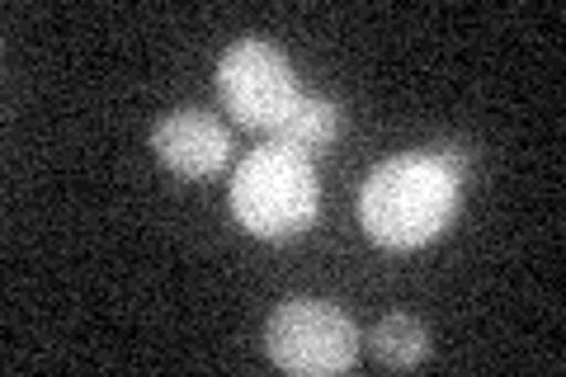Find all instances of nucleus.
<instances>
[{
    "instance_id": "nucleus-5",
    "label": "nucleus",
    "mask_w": 566,
    "mask_h": 377,
    "mask_svg": "<svg viewBox=\"0 0 566 377\" xmlns=\"http://www.w3.org/2000/svg\"><path fill=\"white\" fill-rule=\"evenodd\" d=\"M151 151L170 175L212 179L227 166V156H232V137H227L222 123L212 114H203V109H175V114H166L161 123H156Z\"/></svg>"
},
{
    "instance_id": "nucleus-4",
    "label": "nucleus",
    "mask_w": 566,
    "mask_h": 377,
    "mask_svg": "<svg viewBox=\"0 0 566 377\" xmlns=\"http://www.w3.org/2000/svg\"><path fill=\"white\" fill-rule=\"evenodd\" d=\"M218 100L241 128L274 133L289 123L297 100H303V90H297L293 62L283 57L274 43L241 39L227 48L218 62Z\"/></svg>"
},
{
    "instance_id": "nucleus-6",
    "label": "nucleus",
    "mask_w": 566,
    "mask_h": 377,
    "mask_svg": "<svg viewBox=\"0 0 566 377\" xmlns=\"http://www.w3.org/2000/svg\"><path fill=\"white\" fill-rule=\"evenodd\" d=\"M345 128V114H340V104L335 100H297V109L289 114V123L283 128H274V142L279 147H289L297 156H316V151H326L335 147V137H340Z\"/></svg>"
},
{
    "instance_id": "nucleus-8",
    "label": "nucleus",
    "mask_w": 566,
    "mask_h": 377,
    "mask_svg": "<svg viewBox=\"0 0 566 377\" xmlns=\"http://www.w3.org/2000/svg\"><path fill=\"white\" fill-rule=\"evenodd\" d=\"M430 156L458 179V185H468V175L476 170V147L472 142H439V147H430Z\"/></svg>"
},
{
    "instance_id": "nucleus-3",
    "label": "nucleus",
    "mask_w": 566,
    "mask_h": 377,
    "mask_svg": "<svg viewBox=\"0 0 566 377\" xmlns=\"http://www.w3.org/2000/svg\"><path fill=\"white\" fill-rule=\"evenodd\" d=\"M264 349L274 368L297 377H331L359 358V326L322 297H293L264 326Z\"/></svg>"
},
{
    "instance_id": "nucleus-1",
    "label": "nucleus",
    "mask_w": 566,
    "mask_h": 377,
    "mask_svg": "<svg viewBox=\"0 0 566 377\" xmlns=\"http://www.w3.org/2000/svg\"><path fill=\"white\" fill-rule=\"evenodd\" d=\"M458 203H463V185L430 151L397 156L364 179L359 227L382 250H420L444 237L458 218Z\"/></svg>"
},
{
    "instance_id": "nucleus-7",
    "label": "nucleus",
    "mask_w": 566,
    "mask_h": 377,
    "mask_svg": "<svg viewBox=\"0 0 566 377\" xmlns=\"http://www.w3.org/2000/svg\"><path fill=\"white\" fill-rule=\"evenodd\" d=\"M368 349L382 368H416L430 358V335L416 316H382L374 331H368Z\"/></svg>"
},
{
    "instance_id": "nucleus-2",
    "label": "nucleus",
    "mask_w": 566,
    "mask_h": 377,
    "mask_svg": "<svg viewBox=\"0 0 566 377\" xmlns=\"http://www.w3.org/2000/svg\"><path fill=\"white\" fill-rule=\"evenodd\" d=\"M232 212L260 241L303 237L322 212V185H316L312 156L264 142L260 151L245 156V166L232 179Z\"/></svg>"
}]
</instances>
